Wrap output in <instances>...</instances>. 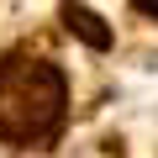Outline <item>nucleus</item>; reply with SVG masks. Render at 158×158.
<instances>
[{
    "instance_id": "1",
    "label": "nucleus",
    "mask_w": 158,
    "mask_h": 158,
    "mask_svg": "<svg viewBox=\"0 0 158 158\" xmlns=\"http://www.w3.org/2000/svg\"><path fill=\"white\" fill-rule=\"evenodd\" d=\"M69 106L63 74L42 58L0 63V142H42Z\"/></svg>"
},
{
    "instance_id": "2",
    "label": "nucleus",
    "mask_w": 158,
    "mask_h": 158,
    "mask_svg": "<svg viewBox=\"0 0 158 158\" xmlns=\"http://www.w3.org/2000/svg\"><path fill=\"white\" fill-rule=\"evenodd\" d=\"M69 27H79L95 48H106V27H95V16H90V11H69Z\"/></svg>"
},
{
    "instance_id": "3",
    "label": "nucleus",
    "mask_w": 158,
    "mask_h": 158,
    "mask_svg": "<svg viewBox=\"0 0 158 158\" xmlns=\"http://www.w3.org/2000/svg\"><path fill=\"white\" fill-rule=\"evenodd\" d=\"M137 6H142V11H148V16H158V0H137Z\"/></svg>"
}]
</instances>
